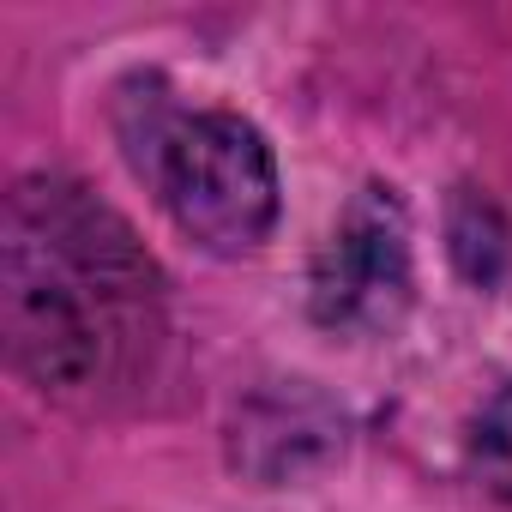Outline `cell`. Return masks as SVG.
Returning <instances> with one entry per match:
<instances>
[{
    "label": "cell",
    "mask_w": 512,
    "mask_h": 512,
    "mask_svg": "<svg viewBox=\"0 0 512 512\" xmlns=\"http://www.w3.org/2000/svg\"><path fill=\"white\" fill-rule=\"evenodd\" d=\"M338 428H344L338 410L326 398H314L302 380H290L278 392H260L235 416V464H247L266 482H284L302 464L326 458L338 446Z\"/></svg>",
    "instance_id": "obj_4"
},
{
    "label": "cell",
    "mask_w": 512,
    "mask_h": 512,
    "mask_svg": "<svg viewBox=\"0 0 512 512\" xmlns=\"http://www.w3.org/2000/svg\"><path fill=\"white\" fill-rule=\"evenodd\" d=\"M133 223L73 175H19L0 205V344L25 386L103 410L163 356L169 296Z\"/></svg>",
    "instance_id": "obj_1"
},
{
    "label": "cell",
    "mask_w": 512,
    "mask_h": 512,
    "mask_svg": "<svg viewBox=\"0 0 512 512\" xmlns=\"http://www.w3.org/2000/svg\"><path fill=\"white\" fill-rule=\"evenodd\" d=\"M115 139L193 247L235 260L272 235L284 199L278 157L247 115L187 109L163 91L157 73H133L115 91Z\"/></svg>",
    "instance_id": "obj_2"
},
{
    "label": "cell",
    "mask_w": 512,
    "mask_h": 512,
    "mask_svg": "<svg viewBox=\"0 0 512 512\" xmlns=\"http://www.w3.org/2000/svg\"><path fill=\"white\" fill-rule=\"evenodd\" d=\"M464 458H470V476L494 500H512V380H500L476 404L470 434H464Z\"/></svg>",
    "instance_id": "obj_5"
},
{
    "label": "cell",
    "mask_w": 512,
    "mask_h": 512,
    "mask_svg": "<svg viewBox=\"0 0 512 512\" xmlns=\"http://www.w3.org/2000/svg\"><path fill=\"white\" fill-rule=\"evenodd\" d=\"M470 217L476 223H464L452 211V260H458V272L470 284H494L500 266H506V223H500V211L488 199H470Z\"/></svg>",
    "instance_id": "obj_6"
},
{
    "label": "cell",
    "mask_w": 512,
    "mask_h": 512,
    "mask_svg": "<svg viewBox=\"0 0 512 512\" xmlns=\"http://www.w3.org/2000/svg\"><path fill=\"white\" fill-rule=\"evenodd\" d=\"M416 302V247L398 187L368 181L350 193L308 266V308L326 332L380 338Z\"/></svg>",
    "instance_id": "obj_3"
}]
</instances>
